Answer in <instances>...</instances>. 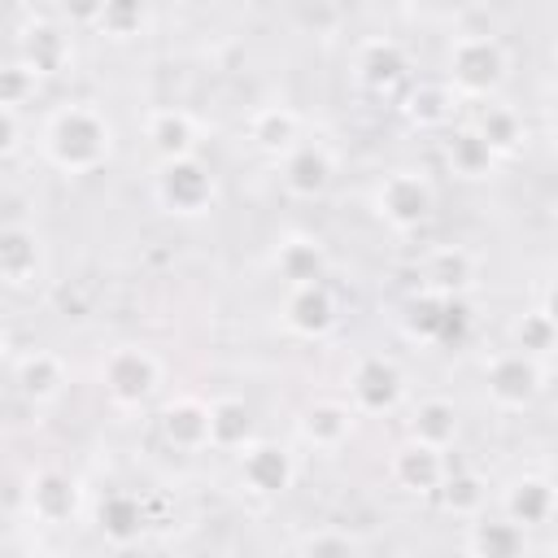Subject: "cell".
<instances>
[{
  "label": "cell",
  "instance_id": "e0dca14e",
  "mask_svg": "<svg viewBox=\"0 0 558 558\" xmlns=\"http://www.w3.org/2000/svg\"><path fill=\"white\" fill-rule=\"evenodd\" d=\"M497 514H506L510 523H519L523 532L532 527H549L558 519V484L549 475H514L501 493H497Z\"/></svg>",
  "mask_w": 558,
  "mask_h": 558
},
{
  "label": "cell",
  "instance_id": "cb8c5ba5",
  "mask_svg": "<svg viewBox=\"0 0 558 558\" xmlns=\"http://www.w3.org/2000/svg\"><path fill=\"white\" fill-rule=\"evenodd\" d=\"M253 440H262L257 436L253 405L244 397H231V392L214 397L209 401V449H218V453H244Z\"/></svg>",
  "mask_w": 558,
  "mask_h": 558
},
{
  "label": "cell",
  "instance_id": "74e56055",
  "mask_svg": "<svg viewBox=\"0 0 558 558\" xmlns=\"http://www.w3.org/2000/svg\"><path fill=\"white\" fill-rule=\"evenodd\" d=\"M541 310H545V314H549V323L558 327V283H554V288L545 292V301H541Z\"/></svg>",
  "mask_w": 558,
  "mask_h": 558
},
{
  "label": "cell",
  "instance_id": "603a6c76",
  "mask_svg": "<svg viewBox=\"0 0 558 558\" xmlns=\"http://www.w3.org/2000/svg\"><path fill=\"white\" fill-rule=\"evenodd\" d=\"M270 266H275V275H279L288 288L323 283V279H327V248H323V240H318V235L288 231L283 240H275Z\"/></svg>",
  "mask_w": 558,
  "mask_h": 558
},
{
  "label": "cell",
  "instance_id": "6da1fadb",
  "mask_svg": "<svg viewBox=\"0 0 558 558\" xmlns=\"http://www.w3.org/2000/svg\"><path fill=\"white\" fill-rule=\"evenodd\" d=\"M118 131L96 100H65L39 126V153L57 174H96L113 161Z\"/></svg>",
  "mask_w": 558,
  "mask_h": 558
},
{
  "label": "cell",
  "instance_id": "277c9868",
  "mask_svg": "<svg viewBox=\"0 0 558 558\" xmlns=\"http://www.w3.org/2000/svg\"><path fill=\"white\" fill-rule=\"evenodd\" d=\"M375 214L388 231L414 235L436 218V183L418 166H397L375 183Z\"/></svg>",
  "mask_w": 558,
  "mask_h": 558
},
{
  "label": "cell",
  "instance_id": "4dcf8cb0",
  "mask_svg": "<svg viewBox=\"0 0 558 558\" xmlns=\"http://www.w3.org/2000/svg\"><path fill=\"white\" fill-rule=\"evenodd\" d=\"M471 126L484 135V144H488L497 157H510V153H519V144H523V118H519L510 105H501V100L480 105V113H475Z\"/></svg>",
  "mask_w": 558,
  "mask_h": 558
},
{
  "label": "cell",
  "instance_id": "4fadbf2b",
  "mask_svg": "<svg viewBox=\"0 0 558 558\" xmlns=\"http://www.w3.org/2000/svg\"><path fill=\"white\" fill-rule=\"evenodd\" d=\"M336 183V153L323 140H301L283 161H279V187L292 201H318Z\"/></svg>",
  "mask_w": 558,
  "mask_h": 558
},
{
  "label": "cell",
  "instance_id": "f1b7e54d",
  "mask_svg": "<svg viewBox=\"0 0 558 558\" xmlns=\"http://www.w3.org/2000/svg\"><path fill=\"white\" fill-rule=\"evenodd\" d=\"M475 283V257L462 244H440L423 257V288L440 296H462Z\"/></svg>",
  "mask_w": 558,
  "mask_h": 558
},
{
  "label": "cell",
  "instance_id": "484cf974",
  "mask_svg": "<svg viewBox=\"0 0 558 558\" xmlns=\"http://www.w3.org/2000/svg\"><path fill=\"white\" fill-rule=\"evenodd\" d=\"M248 140H253L257 153L283 161V157L305 140V135H301V113L288 109V105H262V109L248 113Z\"/></svg>",
  "mask_w": 558,
  "mask_h": 558
},
{
  "label": "cell",
  "instance_id": "8d00e7d4",
  "mask_svg": "<svg viewBox=\"0 0 558 558\" xmlns=\"http://www.w3.org/2000/svg\"><path fill=\"white\" fill-rule=\"evenodd\" d=\"M22 148V113L17 109H0V157L13 161Z\"/></svg>",
  "mask_w": 558,
  "mask_h": 558
},
{
  "label": "cell",
  "instance_id": "7402d4cb",
  "mask_svg": "<svg viewBox=\"0 0 558 558\" xmlns=\"http://www.w3.org/2000/svg\"><path fill=\"white\" fill-rule=\"evenodd\" d=\"M397 109L414 131H449L462 100L445 78H427V83H410L405 96L397 100Z\"/></svg>",
  "mask_w": 558,
  "mask_h": 558
},
{
  "label": "cell",
  "instance_id": "ba28073f",
  "mask_svg": "<svg viewBox=\"0 0 558 558\" xmlns=\"http://www.w3.org/2000/svg\"><path fill=\"white\" fill-rule=\"evenodd\" d=\"M466 327H471V318H466L462 296H440L427 288H418L401 314V331L414 344H462Z\"/></svg>",
  "mask_w": 558,
  "mask_h": 558
},
{
  "label": "cell",
  "instance_id": "f546056e",
  "mask_svg": "<svg viewBox=\"0 0 558 558\" xmlns=\"http://www.w3.org/2000/svg\"><path fill=\"white\" fill-rule=\"evenodd\" d=\"M445 166L458 179H488L497 166V153L484 144V135L475 126H458L445 135Z\"/></svg>",
  "mask_w": 558,
  "mask_h": 558
},
{
  "label": "cell",
  "instance_id": "8992f818",
  "mask_svg": "<svg viewBox=\"0 0 558 558\" xmlns=\"http://www.w3.org/2000/svg\"><path fill=\"white\" fill-rule=\"evenodd\" d=\"M545 392V362L519 353V349H497L484 357V397L501 414H523L541 401Z\"/></svg>",
  "mask_w": 558,
  "mask_h": 558
},
{
  "label": "cell",
  "instance_id": "d590c367",
  "mask_svg": "<svg viewBox=\"0 0 558 558\" xmlns=\"http://www.w3.org/2000/svg\"><path fill=\"white\" fill-rule=\"evenodd\" d=\"M296 558H357V545H353V536L340 532V527H314V532L301 541Z\"/></svg>",
  "mask_w": 558,
  "mask_h": 558
},
{
  "label": "cell",
  "instance_id": "9a60e30c",
  "mask_svg": "<svg viewBox=\"0 0 558 558\" xmlns=\"http://www.w3.org/2000/svg\"><path fill=\"white\" fill-rule=\"evenodd\" d=\"M235 475L253 497H283L296 480V458L279 440H253L244 453H235Z\"/></svg>",
  "mask_w": 558,
  "mask_h": 558
},
{
  "label": "cell",
  "instance_id": "e575fe53",
  "mask_svg": "<svg viewBox=\"0 0 558 558\" xmlns=\"http://www.w3.org/2000/svg\"><path fill=\"white\" fill-rule=\"evenodd\" d=\"M39 87H44V78H39L26 61L9 57V61L0 65V109H17V113H22L26 105H35Z\"/></svg>",
  "mask_w": 558,
  "mask_h": 558
},
{
  "label": "cell",
  "instance_id": "836d02e7",
  "mask_svg": "<svg viewBox=\"0 0 558 558\" xmlns=\"http://www.w3.org/2000/svg\"><path fill=\"white\" fill-rule=\"evenodd\" d=\"M510 349H519V353H527V357H536V362H545L554 349H558V327L549 323V314L536 305V310H527L519 323H514V331H510Z\"/></svg>",
  "mask_w": 558,
  "mask_h": 558
},
{
  "label": "cell",
  "instance_id": "ac0fdd59",
  "mask_svg": "<svg viewBox=\"0 0 558 558\" xmlns=\"http://www.w3.org/2000/svg\"><path fill=\"white\" fill-rule=\"evenodd\" d=\"M144 140L161 161H183V157H201V118L183 105H161V109H148L144 118Z\"/></svg>",
  "mask_w": 558,
  "mask_h": 558
},
{
  "label": "cell",
  "instance_id": "8fae6325",
  "mask_svg": "<svg viewBox=\"0 0 558 558\" xmlns=\"http://www.w3.org/2000/svg\"><path fill=\"white\" fill-rule=\"evenodd\" d=\"M13 57L26 61L39 78H57L74 65V39L61 22L35 13L26 26H17V44H13Z\"/></svg>",
  "mask_w": 558,
  "mask_h": 558
},
{
  "label": "cell",
  "instance_id": "30bf717a",
  "mask_svg": "<svg viewBox=\"0 0 558 558\" xmlns=\"http://www.w3.org/2000/svg\"><path fill=\"white\" fill-rule=\"evenodd\" d=\"M22 501H26V514L44 527H70L83 510V480L61 471V466H39L26 475V488H22Z\"/></svg>",
  "mask_w": 558,
  "mask_h": 558
},
{
  "label": "cell",
  "instance_id": "4316f807",
  "mask_svg": "<svg viewBox=\"0 0 558 558\" xmlns=\"http://www.w3.org/2000/svg\"><path fill=\"white\" fill-rule=\"evenodd\" d=\"M458 432H462V414L449 397H423L405 418V440H418V445L440 449V453L453 449Z\"/></svg>",
  "mask_w": 558,
  "mask_h": 558
},
{
  "label": "cell",
  "instance_id": "83f0119b",
  "mask_svg": "<svg viewBox=\"0 0 558 558\" xmlns=\"http://www.w3.org/2000/svg\"><path fill=\"white\" fill-rule=\"evenodd\" d=\"M466 558H527V532L506 514H480L466 523Z\"/></svg>",
  "mask_w": 558,
  "mask_h": 558
},
{
  "label": "cell",
  "instance_id": "9c48e42d",
  "mask_svg": "<svg viewBox=\"0 0 558 558\" xmlns=\"http://www.w3.org/2000/svg\"><path fill=\"white\" fill-rule=\"evenodd\" d=\"M349 401L357 414H392L405 405V371L388 353H362L349 366Z\"/></svg>",
  "mask_w": 558,
  "mask_h": 558
},
{
  "label": "cell",
  "instance_id": "7a4b0ae2",
  "mask_svg": "<svg viewBox=\"0 0 558 558\" xmlns=\"http://www.w3.org/2000/svg\"><path fill=\"white\" fill-rule=\"evenodd\" d=\"M510 70H514V57L510 48L488 35V31H462L449 39V52H445V83L458 92V100H497L501 87L510 83Z\"/></svg>",
  "mask_w": 558,
  "mask_h": 558
},
{
  "label": "cell",
  "instance_id": "7c38bea8",
  "mask_svg": "<svg viewBox=\"0 0 558 558\" xmlns=\"http://www.w3.org/2000/svg\"><path fill=\"white\" fill-rule=\"evenodd\" d=\"M279 323L288 336L296 340H327L340 323V301L327 283H305V288H288L283 305H279Z\"/></svg>",
  "mask_w": 558,
  "mask_h": 558
},
{
  "label": "cell",
  "instance_id": "d6a6232c",
  "mask_svg": "<svg viewBox=\"0 0 558 558\" xmlns=\"http://www.w3.org/2000/svg\"><path fill=\"white\" fill-rule=\"evenodd\" d=\"M440 506L449 510V514H458V519H480L484 514V506H488V484L475 475V471H449V480H445V488H440Z\"/></svg>",
  "mask_w": 558,
  "mask_h": 558
},
{
  "label": "cell",
  "instance_id": "d6986e66",
  "mask_svg": "<svg viewBox=\"0 0 558 558\" xmlns=\"http://www.w3.org/2000/svg\"><path fill=\"white\" fill-rule=\"evenodd\" d=\"M13 388L35 410L39 405H57L65 397V388H70V366L52 349H31V353H22L13 362Z\"/></svg>",
  "mask_w": 558,
  "mask_h": 558
},
{
  "label": "cell",
  "instance_id": "3957f363",
  "mask_svg": "<svg viewBox=\"0 0 558 558\" xmlns=\"http://www.w3.org/2000/svg\"><path fill=\"white\" fill-rule=\"evenodd\" d=\"M100 388H105V401L122 414H135L144 405H153V397L161 392L166 384V362L144 349V344H118L105 353L100 362Z\"/></svg>",
  "mask_w": 558,
  "mask_h": 558
},
{
  "label": "cell",
  "instance_id": "5bb4252c",
  "mask_svg": "<svg viewBox=\"0 0 558 558\" xmlns=\"http://www.w3.org/2000/svg\"><path fill=\"white\" fill-rule=\"evenodd\" d=\"M48 275V253L35 227L9 222L0 231V279L9 292H35Z\"/></svg>",
  "mask_w": 558,
  "mask_h": 558
},
{
  "label": "cell",
  "instance_id": "d4e9b609",
  "mask_svg": "<svg viewBox=\"0 0 558 558\" xmlns=\"http://www.w3.org/2000/svg\"><path fill=\"white\" fill-rule=\"evenodd\" d=\"M96 532L105 536V545L113 549H131L144 541L148 532V510L135 493H105L96 506Z\"/></svg>",
  "mask_w": 558,
  "mask_h": 558
},
{
  "label": "cell",
  "instance_id": "ffe728a7",
  "mask_svg": "<svg viewBox=\"0 0 558 558\" xmlns=\"http://www.w3.org/2000/svg\"><path fill=\"white\" fill-rule=\"evenodd\" d=\"M388 475L410 497H440V488L449 480V462L440 449H427L418 440H401L388 458Z\"/></svg>",
  "mask_w": 558,
  "mask_h": 558
},
{
  "label": "cell",
  "instance_id": "44dd1931",
  "mask_svg": "<svg viewBox=\"0 0 558 558\" xmlns=\"http://www.w3.org/2000/svg\"><path fill=\"white\" fill-rule=\"evenodd\" d=\"M157 436L179 453H205L209 449V401L183 392L161 401L157 410Z\"/></svg>",
  "mask_w": 558,
  "mask_h": 558
},
{
  "label": "cell",
  "instance_id": "2e32d148",
  "mask_svg": "<svg viewBox=\"0 0 558 558\" xmlns=\"http://www.w3.org/2000/svg\"><path fill=\"white\" fill-rule=\"evenodd\" d=\"M357 418H362V414L353 410V401L314 397V401H305L301 414H296V436H301L310 449H318V453H336V449H344V445L353 440Z\"/></svg>",
  "mask_w": 558,
  "mask_h": 558
},
{
  "label": "cell",
  "instance_id": "1f68e13d",
  "mask_svg": "<svg viewBox=\"0 0 558 558\" xmlns=\"http://www.w3.org/2000/svg\"><path fill=\"white\" fill-rule=\"evenodd\" d=\"M78 17H87L100 35H109V39H135V35H144V26H148V9L144 4H135V0H109V4H96V9H83Z\"/></svg>",
  "mask_w": 558,
  "mask_h": 558
},
{
  "label": "cell",
  "instance_id": "5b68a950",
  "mask_svg": "<svg viewBox=\"0 0 558 558\" xmlns=\"http://www.w3.org/2000/svg\"><path fill=\"white\" fill-rule=\"evenodd\" d=\"M153 201L170 218H201L218 205V174L201 157L161 161L153 170Z\"/></svg>",
  "mask_w": 558,
  "mask_h": 558
},
{
  "label": "cell",
  "instance_id": "52a82bcc",
  "mask_svg": "<svg viewBox=\"0 0 558 558\" xmlns=\"http://www.w3.org/2000/svg\"><path fill=\"white\" fill-rule=\"evenodd\" d=\"M353 83L366 92V96H379V100H392L397 92L405 96L410 87V52L401 39L392 35H371L353 48Z\"/></svg>",
  "mask_w": 558,
  "mask_h": 558
}]
</instances>
